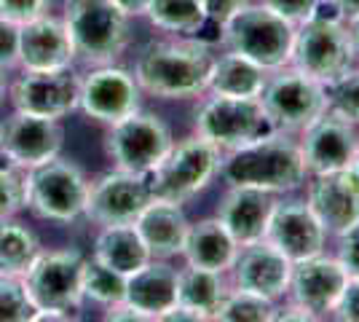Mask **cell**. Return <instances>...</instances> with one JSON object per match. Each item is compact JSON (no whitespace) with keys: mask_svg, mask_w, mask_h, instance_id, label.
I'll return each mask as SVG.
<instances>
[{"mask_svg":"<svg viewBox=\"0 0 359 322\" xmlns=\"http://www.w3.org/2000/svg\"><path fill=\"white\" fill-rule=\"evenodd\" d=\"M215 54L204 41H156L142 48L135 78L142 92L161 100H188L207 92Z\"/></svg>","mask_w":359,"mask_h":322,"instance_id":"obj_1","label":"cell"},{"mask_svg":"<svg viewBox=\"0 0 359 322\" xmlns=\"http://www.w3.org/2000/svg\"><path fill=\"white\" fill-rule=\"evenodd\" d=\"M220 175L228 185L260 188L273 196L298 191L309 177L298 140L279 129L239 151H231L220 161Z\"/></svg>","mask_w":359,"mask_h":322,"instance_id":"obj_2","label":"cell"},{"mask_svg":"<svg viewBox=\"0 0 359 322\" xmlns=\"http://www.w3.org/2000/svg\"><path fill=\"white\" fill-rule=\"evenodd\" d=\"M295 25L271 11L266 3H247L220 25L225 51L241 54L263 70H282L292 57Z\"/></svg>","mask_w":359,"mask_h":322,"instance_id":"obj_3","label":"cell"},{"mask_svg":"<svg viewBox=\"0 0 359 322\" xmlns=\"http://www.w3.org/2000/svg\"><path fill=\"white\" fill-rule=\"evenodd\" d=\"M290 65L298 67L300 73L322 81L325 86H332L348 76V70L357 65V51L344 19L335 11L325 14L319 8L314 16L295 25Z\"/></svg>","mask_w":359,"mask_h":322,"instance_id":"obj_4","label":"cell"},{"mask_svg":"<svg viewBox=\"0 0 359 322\" xmlns=\"http://www.w3.org/2000/svg\"><path fill=\"white\" fill-rule=\"evenodd\" d=\"M62 22L86 65H113L129 43V16L113 0H67Z\"/></svg>","mask_w":359,"mask_h":322,"instance_id":"obj_5","label":"cell"},{"mask_svg":"<svg viewBox=\"0 0 359 322\" xmlns=\"http://www.w3.org/2000/svg\"><path fill=\"white\" fill-rule=\"evenodd\" d=\"M196 135L212 142L220 154L239 151L255 140L276 132L257 97H220L212 94L196 110Z\"/></svg>","mask_w":359,"mask_h":322,"instance_id":"obj_6","label":"cell"},{"mask_svg":"<svg viewBox=\"0 0 359 322\" xmlns=\"http://www.w3.org/2000/svg\"><path fill=\"white\" fill-rule=\"evenodd\" d=\"M257 100L263 102V110L269 113L271 123L287 135H295V132L300 135L309 123H314L322 113L330 110L327 86L316 78L300 73L292 65L273 70V76L266 78V86Z\"/></svg>","mask_w":359,"mask_h":322,"instance_id":"obj_7","label":"cell"},{"mask_svg":"<svg viewBox=\"0 0 359 322\" xmlns=\"http://www.w3.org/2000/svg\"><path fill=\"white\" fill-rule=\"evenodd\" d=\"M220 161L223 156L212 142L198 135L185 137L172 145L164 161L148 175L153 199L185 204L212 183V177L220 172Z\"/></svg>","mask_w":359,"mask_h":322,"instance_id":"obj_8","label":"cell"},{"mask_svg":"<svg viewBox=\"0 0 359 322\" xmlns=\"http://www.w3.org/2000/svg\"><path fill=\"white\" fill-rule=\"evenodd\" d=\"M89 196V180L78 164L65 159H51L41 167H32L25 177V207L43 220L73 223L83 215Z\"/></svg>","mask_w":359,"mask_h":322,"instance_id":"obj_9","label":"cell"},{"mask_svg":"<svg viewBox=\"0 0 359 322\" xmlns=\"http://www.w3.org/2000/svg\"><path fill=\"white\" fill-rule=\"evenodd\" d=\"M172 145L175 140L164 119L140 107L126 119L110 123L105 135V154L116 164V169L140 172V175H150L164 161Z\"/></svg>","mask_w":359,"mask_h":322,"instance_id":"obj_10","label":"cell"},{"mask_svg":"<svg viewBox=\"0 0 359 322\" xmlns=\"http://www.w3.org/2000/svg\"><path fill=\"white\" fill-rule=\"evenodd\" d=\"M83 255L78 250H48L38 253L27 271L22 274V285L35 311H78L83 304L81 274Z\"/></svg>","mask_w":359,"mask_h":322,"instance_id":"obj_11","label":"cell"},{"mask_svg":"<svg viewBox=\"0 0 359 322\" xmlns=\"http://www.w3.org/2000/svg\"><path fill=\"white\" fill-rule=\"evenodd\" d=\"M298 145L309 175L348 169L359 156V126L330 107L300 132Z\"/></svg>","mask_w":359,"mask_h":322,"instance_id":"obj_12","label":"cell"},{"mask_svg":"<svg viewBox=\"0 0 359 322\" xmlns=\"http://www.w3.org/2000/svg\"><path fill=\"white\" fill-rule=\"evenodd\" d=\"M153 199L148 175L113 169L89 183V196L83 215L97 226H126L135 223L140 213Z\"/></svg>","mask_w":359,"mask_h":322,"instance_id":"obj_13","label":"cell"},{"mask_svg":"<svg viewBox=\"0 0 359 322\" xmlns=\"http://www.w3.org/2000/svg\"><path fill=\"white\" fill-rule=\"evenodd\" d=\"M348 285V274L338 258L319 253L314 258L292 263V274L287 285V298L306 309L314 320L330 317Z\"/></svg>","mask_w":359,"mask_h":322,"instance_id":"obj_14","label":"cell"},{"mask_svg":"<svg viewBox=\"0 0 359 322\" xmlns=\"http://www.w3.org/2000/svg\"><path fill=\"white\" fill-rule=\"evenodd\" d=\"M306 204L327 234L341 236L359 223V172L354 167L306 177Z\"/></svg>","mask_w":359,"mask_h":322,"instance_id":"obj_15","label":"cell"},{"mask_svg":"<svg viewBox=\"0 0 359 322\" xmlns=\"http://www.w3.org/2000/svg\"><path fill=\"white\" fill-rule=\"evenodd\" d=\"M81 76L73 67L54 70H25L11 89V102L22 113L62 119L78 107Z\"/></svg>","mask_w":359,"mask_h":322,"instance_id":"obj_16","label":"cell"},{"mask_svg":"<svg viewBox=\"0 0 359 322\" xmlns=\"http://www.w3.org/2000/svg\"><path fill=\"white\" fill-rule=\"evenodd\" d=\"M62 145H65V126L60 119L16 110L11 119L0 123V151L16 167H41L60 156Z\"/></svg>","mask_w":359,"mask_h":322,"instance_id":"obj_17","label":"cell"},{"mask_svg":"<svg viewBox=\"0 0 359 322\" xmlns=\"http://www.w3.org/2000/svg\"><path fill=\"white\" fill-rule=\"evenodd\" d=\"M140 83L135 73L116 65H97L89 76L81 78L78 107L102 123H116L140 107Z\"/></svg>","mask_w":359,"mask_h":322,"instance_id":"obj_18","label":"cell"},{"mask_svg":"<svg viewBox=\"0 0 359 322\" xmlns=\"http://www.w3.org/2000/svg\"><path fill=\"white\" fill-rule=\"evenodd\" d=\"M266 242L276 247L290 263H298L325 253L327 231L316 220L306 199H287L273 204Z\"/></svg>","mask_w":359,"mask_h":322,"instance_id":"obj_19","label":"cell"},{"mask_svg":"<svg viewBox=\"0 0 359 322\" xmlns=\"http://www.w3.org/2000/svg\"><path fill=\"white\" fill-rule=\"evenodd\" d=\"M231 271H233V288L263 295L276 304L279 298L287 295L292 263L287 261L276 247L260 239L255 245L239 247V255L231 266Z\"/></svg>","mask_w":359,"mask_h":322,"instance_id":"obj_20","label":"cell"},{"mask_svg":"<svg viewBox=\"0 0 359 322\" xmlns=\"http://www.w3.org/2000/svg\"><path fill=\"white\" fill-rule=\"evenodd\" d=\"M273 194L247 185H228L225 196L217 207V220L225 226V231L233 236L239 247L255 245L266 239L271 213H273Z\"/></svg>","mask_w":359,"mask_h":322,"instance_id":"obj_21","label":"cell"},{"mask_svg":"<svg viewBox=\"0 0 359 322\" xmlns=\"http://www.w3.org/2000/svg\"><path fill=\"white\" fill-rule=\"evenodd\" d=\"M75 48L62 19L41 14L19 25V62L25 70H54L70 67Z\"/></svg>","mask_w":359,"mask_h":322,"instance_id":"obj_22","label":"cell"},{"mask_svg":"<svg viewBox=\"0 0 359 322\" xmlns=\"http://www.w3.org/2000/svg\"><path fill=\"white\" fill-rule=\"evenodd\" d=\"M135 229L142 236L145 247H148L150 258L169 261L175 255H182L191 220H188V215L182 210V204L164 199H150V204L135 220Z\"/></svg>","mask_w":359,"mask_h":322,"instance_id":"obj_23","label":"cell"},{"mask_svg":"<svg viewBox=\"0 0 359 322\" xmlns=\"http://www.w3.org/2000/svg\"><path fill=\"white\" fill-rule=\"evenodd\" d=\"M180 271L164 258H150L126 276V304L140 309L148 320H158L177 304Z\"/></svg>","mask_w":359,"mask_h":322,"instance_id":"obj_24","label":"cell"},{"mask_svg":"<svg viewBox=\"0 0 359 322\" xmlns=\"http://www.w3.org/2000/svg\"><path fill=\"white\" fill-rule=\"evenodd\" d=\"M236 255H239V245L233 242V236L225 231L217 217H204L198 223H191L185 247H182V258L188 266L225 274L231 271Z\"/></svg>","mask_w":359,"mask_h":322,"instance_id":"obj_25","label":"cell"},{"mask_svg":"<svg viewBox=\"0 0 359 322\" xmlns=\"http://www.w3.org/2000/svg\"><path fill=\"white\" fill-rule=\"evenodd\" d=\"M94 261L102 266L118 271V274L129 276L137 271L140 266L150 261V253L142 236L137 234L135 223L126 226H102V231L94 239Z\"/></svg>","mask_w":359,"mask_h":322,"instance_id":"obj_26","label":"cell"},{"mask_svg":"<svg viewBox=\"0 0 359 322\" xmlns=\"http://www.w3.org/2000/svg\"><path fill=\"white\" fill-rule=\"evenodd\" d=\"M269 70H263L252 60L225 51L223 57H215L207 81V92L220 97H260L266 86Z\"/></svg>","mask_w":359,"mask_h":322,"instance_id":"obj_27","label":"cell"},{"mask_svg":"<svg viewBox=\"0 0 359 322\" xmlns=\"http://www.w3.org/2000/svg\"><path fill=\"white\" fill-rule=\"evenodd\" d=\"M228 290L231 288L220 271H207V269H196V266L180 269L177 304L196 311L201 320H212V314L217 311Z\"/></svg>","mask_w":359,"mask_h":322,"instance_id":"obj_28","label":"cell"},{"mask_svg":"<svg viewBox=\"0 0 359 322\" xmlns=\"http://www.w3.org/2000/svg\"><path fill=\"white\" fill-rule=\"evenodd\" d=\"M145 16L153 27L175 35H196L210 22L201 0H150Z\"/></svg>","mask_w":359,"mask_h":322,"instance_id":"obj_29","label":"cell"},{"mask_svg":"<svg viewBox=\"0 0 359 322\" xmlns=\"http://www.w3.org/2000/svg\"><path fill=\"white\" fill-rule=\"evenodd\" d=\"M41 253V242L22 223H0V276H22L32 258Z\"/></svg>","mask_w":359,"mask_h":322,"instance_id":"obj_30","label":"cell"},{"mask_svg":"<svg viewBox=\"0 0 359 322\" xmlns=\"http://www.w3.org/2000/svg\"><path fill=\"white\" fill-rule=\"evenodd\" d=\"M81 290H83V298H89L100 307H116L126 298V276L89 258L83 261Z\"/></svg>","mask_w":359,"mask_h":322,"instance_id":"obj_31","label":"cell"},{"mask_svg":"<svg viewBox=\"0 0 359 322\" xmlns=\"http://www.w3.org/2000/svg\"><path fill=\"white\" fill-rule=\"evenodd\" d=\"M276 314V304L263 298V295H255V293L239 290V288H231L225 293V298L220 301L217 311L212 314V320L220 322H271Z\"/></svg>","mask_w":359,"mask_h":322,"instance_id":"obj_32","label":"cell"},{"mask_svg":"<svg viewBox=\"0 0 359 322\" xmlns=\"http://www.w3.org/2000/svg\"><path fill=\"white\" fill-rule=\"evenodd\" d=\"M35 317L22 276H0V322H25Z\"/></svg>","mask_w":359,"mask_h":322,"instance_id":"obj_33","label":"cell"},{"mask_svg":"<svg viewBox=\"0 0 359 322\" xmlns=\"http://www.w3.org/2000/svg\"><path fill=\"white\" fill-rule=\"evenodd\" d=\"M327 89H330V107L338 110L341 116H346L348 121H354L359 126V67L357 65L348 70V76H344L338 83H332Z\"/></svg>","mask_w":359,"mask_h":322,"instance_id":"obj_34","label":"cell"},{"mask_svg":"<svg viewBox=\"0 0 359 322\" xmlns=\"http://www.w3.org/2000/svg\"><path fill=\"white\" fill-rule=\"evenodd\" d=\"M25 207V177L16 175L14 164H0V223L11 220Z\"/></svg>","mask_w":359,"mask_h":322,"instance_id":"obj_35","label":"cell"},{"mask_svg":"<svg viewBox=\"0 0 359 322\" xmlns=\"http://www.w3.org/2000/svg\"><path fill=\"white\" fill-rule=\"evenodd\" d=\"M271 11H276L279 16H285L287 22L300 25L306 22L309 16H314L327 0H263Z\"/></svg>","mask_w":359,"mask_h":322,"instance_id":"obj_36","label":"cell"},{"mask_svg":"<svg viewBox=\"0 0 359 322\" xmlns=\"http://www.w3.org/2000/svg\"><path fill=\"white\" fill-rule=\"evenodd\" d=\"M48 3L51 0H0V16L14 25H25V22L46 14Z\"/></svg>","mask_w":359,"mask_h":322,"instance_id":"obj_37","label":"cell"},{"mask_svg":"<svg viewBox=\"0 0 359 322\" xmlns=\"http://www.w3.org/2000/svg\"><path fill=\"white\" fill-rule=\"evenodd\" d=\"M341 245H338V261L344 266V271L348 274V279H359V223L338 236Z\"/></svg>","mask_w":359,"mask_h":322,"instance_id":"obj_38","label":"cell"},{"mask_svg":"<svg viewBox=\"0 0 359 322\" xmlns=\"http://www.w3.org/2000/svg\"><path fill=\"white\" fill-rule=\"evenodd\" d=\"M19 62V25L0 16V67L8 70Z\"/></svg>","mask_w":359,"mask_h":322,"instance_id":"obj_39","label":"cell"},{"mask_svg":"<svg viewBox=\"0 0 359 322\" xmlns=\"http://www.w3.org/2000/svg\"><path fill=\"white\" fill-rule=\"evenodd\" d=\"M332 317L344 322H359V279H348V285H346Z\"/></svg>","mask_w":359,"mask_h":322,"instance_id":"obj_40","label":"cell"},{"mask_svg":"<svg viewBox=\"0 0 359 322\" xmlns=\"http://www.w3.org/2000/svg\"><path fill=\"white\" fill-rule=\"evenodd\" d=\"M201 3H204V8H207V19L220 27L233 11H239L241 6H247V3H252V0H201Z\"/></svg>","mask_w":359,"mask_h":322,"instance_id":"obj_41","label":"cell"},{"mask_svg":"<svg viewBox=\"0 0 359 322\" xmlns=\"http://www.w3.org/2000/svg\"><path fill=\"white\" fill-rule=\"evenodd\" d=\"M327 6L335 11V14L341 16L344 22L359 16V0H327Z\"/></svg>","mask_w":359,"mask_h":322,"instance_id":"obj_42","label":"cell"},{"mask_svg":"<svg viewBox=\"0 0 359 322\" xmlns=\"http://www.w3.org/2000/svg\"><path fill=\"white\" fill-rule=\"evenodd\" d=\"M113 6H118L126 16H145L150 0H113Z\"/></svg>","mask_w":359,"mask_h":322,"instance_id":"obj_43","label":"cell"},{"mask_svg":"<svg viewBox=\"0 0 359 322\" xmlns=\"http://www.w3.org/2000/svg\"><path fill=\"white\" fill-rule=\"evenodd\" d=\"M346 27H348V35H351V43H354V51H357V57H359V16H354V19H348V22H346Z\"/></svg>","mask_w":359,"mask_h":322,"instance_id":"obj_44","label":"cell"},{"mask_svg":"<svg viewBox=\"0 0 359 322\" xmlns=\"http://www.w3.org/2000/svg\"><path fill=\"white\" fill-rule=\"evenodd\" d=\"M3 97H6V70L0 67V105H3Z\"/></svg>","mask_w":359,"mask_h":322,"instance_id":"obj_45","label":"cell"},{"mask_svg":"<svg viewBox=\"0 0 359 322\" xmlns=\"http://www.w3.org/2000/svg\"><path fill=\"white\" fill-rule=\"evenodd\" d=\"M354 169H357V172H359V156H357V164H354Z\"/></svg>","mask_w":359,"mask_h":322,"instance_id":"obj_46","label":"cell"}]
</instances>
